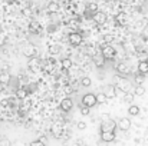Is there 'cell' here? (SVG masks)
<instances>
[{"label": "cell", "instance_id": "1", "mask_svg": "<svg viewBox=\"0 0 148 146\" xmlns=\"http://www.w3.org/2000/svg\"><path fill=\"white\" fill-rule=\"evenodd\" d=\"M97 103H98L97 102V95H94V93H86V95H84V97H82V106H86V107L91 109Z\"/></svg>", "mask_w": 148, "mask_h": 146}, {"label": "cell", "instance_id": "2", "mask_svg": "<svg viewBox=\"0 0 148 146\" xmlns=\"http://www.w3.org/2000/svg\"><path fill=\"white\" fill-rule=\"evenodd\" d=\"M116 129V122L114 119H106L101 123V133L102 132H114Z\"/></svg>", "mask_w": 148, "mask_h": 146}, {"label": "cell", "instance_id": "3", "mask_svg": "<svg viewBox=\"0 0 148 146\" xmlns=\"http://www.w3.org/2000/svg\"><path fill=\"white\" fill-rule=\"evenodd\" d=\"M68 40H69V43L72 46H79L82 43V35L78 33V32H73V33H71L68 36Z\"/></svg>", "mask_w": 148, "mask_h": 146}, {"label": "cell", "instance_id": "4", "mask_svg": "<svg viewBox=\"0 0 148 146\" xmlns=\"http://www.w3.org/2000/svg\"><path fill=\"white\" fill-rule=\"evenodd\" d=\"M116 128H119L122 132H127V130H130V128H131V120H130L128 117H121V119L118 120V123H116Z\"/></svg>", "mask_w": 148, "mask_h": 146}, {"label": "cell", "instance_id": "5", "mask_svg": "<svg viewBox=\"0 0 148 146\" xmlns=\"http://www.w3.org/2000/svg\"><path fill=\"white\" fill-rule=\"evenodd\" d=\"M101 54L105 57V60H106V59H112V57L115 56V49L112 48L111 45H106V46H103Z\"/></svg>", "mask_w": 148, "mask_h": 146}, {"label": "cell", "instance_id": "6", "mask_svg": "<svg viewBox=\"0 0 148 146\" xmlns=\"http://www.w3.org/2000/svg\"><path fill=\"white\" fill-rule=\"evenodd\" d=\"M106 99H114V97H116V92H115V86L114 85H108V86H105V89H103V92H102Z\"/></svg>", "mask_w": 148, "mask_h": 146}, {"label": "cell", "instance_id": "7", "mask_svg": "<svg viewBox=\"0 0 148 146\" xmlns=\"http://www.w3.org/2000/svg\"><path fill=\"white\" fill-rule=\"evenodd\" d=\"M72 107H73V102H72L71 97H65V99L60 102V109H62L63 112H69Z\"/></svg>", "mask_w": 148, "mask_h": 146}, {"label": "cell", "instance_id": "8", "mask_svg": "<svg viewBox=\"0 0 148 146\" xmlns=\"http://www.w3.org/2000/svg\"><path fill=\"white\" fill-rule=\"evenodd\" d=\"M92 19H94V22H95L97 24H103V23L106 22V19H108V17H106V14H105L103 12H99L98 10V12L92 16Z\"/></svg>", "mask_w": 148, "mask_h": 146}, {"label": "cell", "instance_id": "9", "mask_svg": "<svg viewBox=\"0 0 148 146\" xmlns=\"http://www.w3.org/2000/svg\"><path fill=\"white\" fill-rule=\"evenodd\" d=\"M101 139L103 142H112L115 139V133L114 132H102L101 133Z\"/></svg>", "mask_w": 148, "mask_h": 146}, {"label": "cell", "instance_id": "10", "mask_svg": "<svg viewBox=\"0 0 148 146\" xmlns=\"http://www.w3.org/2000/svg\"><path fill=\"white\" fill-rule=\"evenodd\" d=\"M92 60H94L95 66H98V67H102V66L105 65V57H103L102 54H95V56L92 57Z\"/></svg>", "mask_w": 148, "mask_h": 146}, {"label": "cell", "instance_id": "11", "mask_svg": "<svg viewBox=\"0 0 148 146\" xmlns=\"http://www.w3.org/2000/svg\"><path fill=\"white\" fill-rule=\"evenodd\" d=\"M138 70H140V73H141V75L148 73V62L147 60H141V62L138 63Z\"/></svg>", "mask_w": 148, "mask_h": 146}, {"label": "cell", "instance_id": "12", "mask_svg": "<svg viewBox=\"0 0 148 146\" xmlns=\"http://www.w3.org/2000/svg\"><path fill=\"white\" fill-rule=\"evenodd\" d=\"M116 70L119 72V73H124V75H128V72H130V69H128V66L125 65V63H118L116 65Z\"/></svg>", "mask_w": 148, "mask_h": 146}, {"label": "cell", "instance_id": "13", "mask_svg": "<svg viewBox=\"0 0 148 146\" xmlns=\"http://www.w3.org/2000/svg\"><path fill=\"white\" fill-rule=\"evenodd\" d=\"M128 113H130L131 116H138V115H140V106L131 105V106L128 107Z\"/></svg>", "mask_w": 148, "mask_h": 146}, {"label": "cell", "instance_id": "14", "mask_svg": "<svg viewBox=\"0 0 148 146\" xmlns=\"http://www.w3.org/2000/svg\"><path fill=\"white\" fill-rule=\"evenodd\" d=\"M145 95V88L143 85H138L135 86V92H134V96H144Z\"/></svg>", "mask_w": 148, "mask_h": 146}, {"label": "cell", "instance_id": "15", "mask_svg": "<svg viewBox=\"0 0 148 146\" xmlns=\"http://www.w3.org/2000/svg\"><path fill=\"white\" fill-rule=\"evenodd\" d=\"M71 67H72V60H71L69 57H65V59H62V69L68 70V69H71Z\"/></svg>", "mask_w": 148, "mask_h": 146}, {"label": "cell", "instance_id": "16", "mask_svg": "<svg viewBox=\"0 0 148 146\" xmlns=\"http://www.w3.org/2000/svg\"><path fill=\"white\" fill-rule=\"evenodd\" d=\"M48 10H49L50 13H56L58 10H59V4L58 3H55V1H52L48 4Z\"/></svg>", "mask_w": 148, "mask_h": 146}, {"label": "cell", "instance_id": "17", "mask_svg": "<svg viewBox=\"0 0 148 146\" xmlns=\"http://www.w3.org/2000/svg\"><path fill=\"white\" fill-rule=\"evenodd\" d=\"M86 10L95 14V13L98 12V4H97V3H89V4L86 6Z\"/></svg>", "mask_w": 148, "mask_h": 146}, {"label": "cell", "instance_id": "18", "mask_svg": "<svg viewBox=\"0 0 148 146\" xmlns=\"http://www.w3.org/2000/svg\"><path fill=\"white\" fill-rule=\"evenodd\" d=\"M134 93H128V92H125V95H124V102H127V103H131V102H134Z\"/></svg>", "mask_w": 148, "mask_h": 146}, {"label": "cell", "instance_id": "19", "mask_svg": "<svg viewBox=\"0 0 148 146\" xmlns=\"http://www.w3.org/2000/svg\"><path fill=\"white\" fill-rule=\"evenodd\" d=\"M16 96L19 97V99H25V97L27 96V90H26V89H19V90L16 92Z\"/></svg>", "mask_w": 148, "mask_h": 146}, {"label": "cell", "instance_id": "20", "mask_svg": "<svg viewBox=\"0 0 148 146\" xmlns=\"http://www.w3.org/2000/svg\"><path fill=\"white\" fill-rule=\"evenodd\" d=\"M106 100H108V99L105 97V95H103V93H99L98 96H97V102H98V103H105Z\"/></svg>", "mask_w": 148, "mask_h": 146}, {"label": "cell", "instance_id": "21", "mask_svg": "<svg viewBox=\"0 0 148 146\" xmlns=\"http://www.w3.org/2000/svg\"><path fill=\"white\" fill-rule=\"evenodd\" d=\"M58 52H59V46H58V45H55V46L52 45V46L49 48V53H50V54H56Z\"/></svg>", "mask_w": 148, "mask_h": 146}, {"label": "cell", "instance_id": "22", "mask_svg": "<svg viewBox=\"0 0 148 146\" xmlns=\"http://www.w3.org/2000/svg\"><path fill=\"white\" fill-rule=\"evenodd\" d=\"M0 146H12V142H10L7 138H3V139L0 141Z\"/></svg>", "mask_w": 148, "mask_h": 146}, {"label": "cell", "instance_id": "23", "mask_svg": "<svg viewBox=\"0 0 148 146\" xmlns=\"http://www.w3.org/2000/svg\"><path fill=\"white\" fill-rule=\"evenodd\" d=\"M81 83H82V86H85V88H88V86H91V79H89V77H84Z\"/></svg>", "mask_w": 148, "mask_h": 146}, {"label": "cell", "instance_id": "24", "mask_svg": "<svg viewBox=\"0 0 148 146\" xmlns=\"http://www.w3.org/2000/svg\"><path fill=\"white\" fill-rule=\"evenodd\" d=\"M30 146H46L42 141H33L32 143H30Z\"/></svg>", "mask_w": 148, "mask_h": 146}, {"label": "cell", "instance_id": "25", "mask_svg": "<svg viewBox=\"0 0 148 146\" xmlns=\"http://www.w3.org/2000/svg\"><path fill=\"white\" fill-rule=\"evenodd\" d=\"M78 129H79V130L86 129V123H85V122H78Z\"/></svg>", "mask_w": 148, "mask_h": 146}, {"label": "cell", "instance_id": "26", "mask_svg": "<svg viewBox=\"0 0 148 146\" xmlns=\"http://www.w3.org/2000/svg\"><path fill=\"white\" fill-rule=\"evenodd\" d=\"M81 113H82V115H89V107H86V106H82V109H81Z\"/></svg>", "mask_w": 148, "mask_h": 146}, {"label": "cell", "instance_id": "27", "mask_svg": "<svg viewBox=\"0 0 148 146\" xmlns=\"http://www.w3.org/2000/svg\"><path fill=\"white\" fill-rule=\"evenodd\" d=\"M25 53H26L27 56H30V54H33V53H35V49H33V48H32V49L29 48L27 50H25Z\"/></svg>", "mask_w": 148, "mask_h": 146}, {"label": "cell", "instance_id": "28", "mask_svg": "<svg viewBox=\"0 0 148 146\" xmlns=\"http://www.w3.org/2000/svg\"><path fill=\"white\" fill-rule=\"evenodd\" d=\"M7 1H14V0H7Z\"/></svg>", "mask_w": 148, "mask_h": 146}]
</instances>
